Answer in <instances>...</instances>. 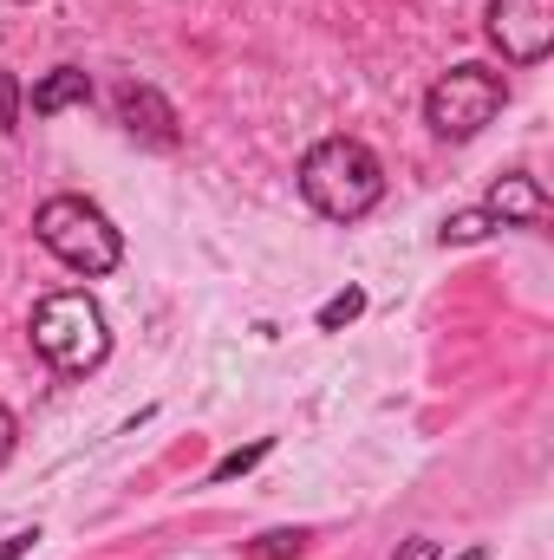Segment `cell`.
Segmentation results:
<instances>
[{
  "mask_svg": "<svg viewBox=\"0 0 554 560\" xmlns=\"http://www.w3.org/2000/svg\"><path fill=\"white\" fill-rule=\"evenodd\" d=\"M300 196L326 222H359L385 202V163L359 138H320L300 156Z\"/></svg>",
  "mask_w": 554,
  "mask_h": 560,
  "instance_id": "obj_1",
  "label": "cell"
},
{
  "mask_svg": "<svg viewBox=\"0 0 554 560\" xmlns=\"http://www.w3.org/2000/svg\"><path fill=\"white\" fill-rule=\"evenodd\" d=\"M33 352L53 365V372H66V378H85V372H99L105 359H112V319H105V306L85 293V287H66V293H46L39 306H33Z\"/></svg>",
  "mask_w": 554,
  "mask_h": 560,
  "instance_id": "obj_3",
  "label": "cell"
},
{
  "mask_svg": "<svg viewBox=\"0 0 554 560\" xmlns=\"http://www.w3.org/2000/svg\"><path fill=\"white\" fill-rule=\"evenodd\" d=\"M300 548H307L300 528H268L262 541H249V560H300Z\"/></svg>",
  "mask_w": 554,
  "mask_h": 560,
  "instance_id": "obj_9",
  "label": "cell"
},
{
  "mask_svg": "<svg viewBox=\"0 0 554 560\" xmlns=\"http://www.w3.org/2000/svg\"><path fill=\"white\" fill-rule=\"evenodd\" d=\"M13 450H20V418H13V411L0 405V469L13 463Z\"/></svg>",
  "mask_w": 554,
  "mask_h": 560,
  "instance_id": "obj_13",
  "label": "cell"
},
{
  "mask_svg": "<svg viewBox=\"0 0 554 560\" xmlns=\"http://www.w3.org/2000/svg\"><path fill=\"white\" fill-rule=\"evenodd\" d=\"M33 235H39V248L59 268H72L85 280L118 275V261H125V235H118V222L92 196H46L33 209Z\"/></svg>",
  "mask_w": 554,
  "mask_h": 560,
  "instance_id": "obj_2",
  "label": "cell"
},
{
  "mask_svg": "<svg viewBox=\"0 0 554 560\" xmlns=\"http://www.w3.org/2000/svg\"><path fill=\"white\" fill-rule=\"evenodd\" d=\"M20 112H26V92H20V79L0 66V131H20Z\"/></svg>",
  "mask_w": 554,
  "mask_h": 560,
  "instance_id": "obj_12",
  "label": "cell"
},
{
  "mask_svg": "<svg viewBox=\"0 0 554 560\" xmlns=\"http://www.w3.org/2000/svg\"><path fill=\"white\" fill-rule=\"evenodd\" d=\"M359 313H366V293H359V287H346V293H333V300L320 306V332H339V326H346V319H359Z\"/></svg>",
  "mask_w": 554,
  "mask_h": 560,
  "instance_id": "obj_10",
  "label": "cell"
},
{
  "mask_svg": "<svg viewBox=\"0 0 554 560\" xmlns=\"http://www.w3.org/2000/svg\"><path fill=\"white\" fill-rule=\"evenodd\" d=\"M118 118H125V131L143 143H157V150H170L176 143V112L150 92V85H138V79H125L118 85Z\"/></svg>",
  "mask_w": 554,
  "mask_h": 560,
  "instance_id": "obj_7",
  "label": "cell"
},
{
  "mask_svg": "<svg viewBox=\"0 0 554 560\" xmlns=\"http://www.w3.org/2000/svg\"><path fill=\"white\" fill-rule=\"evenodd\" d=\"M549 215H554L549 189H542L529 170L496 176V183H489V196H483V222H489V229H542Z\"/></svg>",
  "mask_w": 554,
  "mask_h": 560,
  "instance_id": "obj_6",
  "label": "cell"
},
{
  "mask_svg": "<svg viewBox=\"0 0 554 560\" xmlns=\"http://www.w3.org/2000/svg\"><path fill=\"white\" fill-rule=\"evenodd\" d=\"M483 33L509 66H542L554 52V0H489Z\"/></svg>",
  "mask_w": 554,
  "mask_h": 560,
  "instance_id": "obj_5",
  "label": "cell"
},
{
  "mask_svg": "<svg viewBox=\"0 0 554 560\" xmlns=\"http://www.w3.org/2000/svg\"><path fill=\"white\" fill-rule=\"evenodd\" d=\"M457 560H489V555H483V548H463V555H457Z\"/></svg>",
  "mask_w": 554,
  "mask_h": 560,
  "instance_id": "obj_16",
  "label": "cell"
},
{
  "mask_svg": "<svg viewBox=\"0 0 554 560\" xmlns=\"http://www.w3.org/2000/svg\"><path fill=\"white\" fill-rule=\"evenodd\" d=\"M503 105H509V79L470 59V66H450V72L424 92V125L443 143H470L476 131L496 125Z\"/></svg>",
  "mask_w": 554,
  "mask_h": 560,
  "instance_id": "obj_4",
  "label": "cell"
},
{
  "mask_svg": "<svg viewBox=\"0 0 554 560\" xmlns=\"http://www.w3.org/2000/svg\"><path fill=\"white\" fill-rule=\"evenodd\" d=\"M268 450H275L268 436H262V443H249V450H229V456L216 463V482H229V476H249V469H255V463H262Z\"/></svg>",
  "mask_w": 554,
  "mask_h": 560,
  "instance_id": "obj_11",
  "label": "cell"
},
{
  "mask_svg": "<svg viewBox=\"0 0 554 560\" xmlns=\"http://www.w3.org/2000/svg\"><path fill=\"white\" fill-rule=\"evenodd\" d=\"M33 541H39V528H20V535H7V541H0V560H20V555H33Z\"/></svg>",
  "mask_w": 554,
  "mask_h": 560,
  "instance_id": "obj_14",
  "label": "cell"
},
{
  "mask_svg": "<svg viewBox=\"0 0 554 560\" xmlns=\"http://www.w3.org/2000/svg\"><path fill=\"white\" fill-rule=\"evenodd\" d=\"M33 118H59V112H72V105H92V79H85V66H53L39 85H33Z\"/></svg>",
  "mask_w": 554,
  "mask_h": 560,
  "instance_id": "obj_8",
  "label": "cell"
},
{
  "mask_svg": "<svg viewBox=\"0 0 554 560\" xmlns=\"http://www.w3.org/2000/svg\"><path fill=\"white\" fill-rule=\"evenodd\" d=\"M392 560H437V541H424V535H417V541H405Z\"/></svg>",
  "mask_w": 554,
  "mask_h": 560,
  "instance_id": "obj_15",
  "label": "cell"
}]
</instances>
